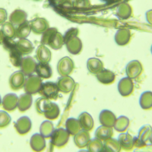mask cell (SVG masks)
<instances>
[{
    "label": "cell",
    "mask_w": 152,
    "mask_h": 152,
    "mask_svg": "<svg viewBox=\"0 0 152 152\" xmlns=\"http://www.w3.org/2000/svg\"><path fill=\"white\" fill-rule=\"evenodd\" d=\"M35 108L39 114H42L48 120H54L59 117L60 109L58 104L45 97L37 98L35 101Z\"/></svg>",
    "instance_id": "1"
},
{
    "label": "cell",
    "mask_w": 152,
    "mask_h": 152,
    "mask_svg": "<svg viewBox=\"0 0 152 152\" xmlns=\"http://www.w3.org/2000/svg\"><path fill=\"white\" fill-rule=\"evenodd\" d=\"M40 43L53 50H60L64 45V38L56 28H49L42 34Z\"/></svg>",
    "instance_id": "2"
},
{
    "label": "cell",
    "mask_w": 152,
    "mask_h": 152,
    "mask_svg": "<svg viewBox=\"0 0 152 152\" xmlns=\"http://www.w3.org/2000/svg\"><path fill=\"white\" fill-rule=\"evenodd\" d=\"M59 90L56 83L52 81H47L43 83L40 88L39 94L43 96V97L48 99L50 100H55L59 97Z\"/></svg>",
    "instance_id": "3"
},
{
    "label": "cell",
    "mask_w": 152,
    "mask_h": 152,
    "mask_svg": "<svg viewBox=\"0 0 152 152\" xmlns=\"http://www.w3.org/2000/svg\"><path fill=\"white\" fill-rule=\"evenodd\" d=\"M70 135L63 128H59L54 129L51 135V143L56 148H62L68 143Z\"/></svg>",
    "instance_id": "4"
},
{
    "label": "cell",
    "mask_w": 152,
    "mask_h": 152,
    "mask_svg": "<svg viewBox=\"0 0 152 152\" xmlns=\"http://www.w3.org/2000/svg\"><path fill=\"white\" fill-rule=\"evenodd\" d=\"M43 84L42 78H40L37 75H31L28 76L25 81L24 89L25 92L30 94L33 95L39 93Z\"/></svg>",
    "instance_id": "5"
},
{
    "label": "cell",
    "mask_w": 152,
    "mask_h": 152,
    "mask_svg": "<svg viewBox=\"0 0 152 152\" xmlns=\"http://www.w3.org/2000/svg\"><path fill=\"white\" fill-rule=\"evenodd\" d=\"M57 72L60 76H68L71 74L75 69V63L69 56L61 58L57 62Z\"/></svg>",
    "instance_id": "6"
},
{
    "label": "cell",
    "mask_w": 152,
    "mask_h": 152,
    "mask_svg": "<svg viewBox=\"0 0 152 152\" xmlns=\"http://www.w3.org/2000/svg\"><path fill=\"white\" fill-rule=\"evenodd\" d=\"M152 132L151 126L149 125L142 126L139 129L138 136L134 138V145L135 147L140 148L145 147L146 145V142L149 140L151 133Z\"/></svg>",
    "instance_id": "7"
},
{
    "label": "cell",
    "mask_w": 152,
    "mask_h": 152,
    "mask_svg": "<svg viewBox=\"0 0 152 152\" xmlns=\"http://www.w3.org/2000/svg\"><path fill=\"white\" fill-rule=\"evenodd\" d=\"M143 72V66L138 60H132L126 66V74L128 78L135 79Z\"/></svg>",
    "instance_id": "8"
},
{
    "label": "cell",
    "mask_w": 152,
    "mask_h": 152,
    "mask_svg": "<svg viewBox=\"0 0 152 152\" xmlns=\"http://www.w3.org/2000/svg\"><path fill=\"white\" fill-rule=\"evenodd\" d=\"M30 24H31V31H33L34 34L37 35L43 34L50 28L48 21L44 18H36L30 21Z\"/></svg>",
    "instance_id": "9"
},
{
    "label": "cell",
    "mask_w": 152,
    "mask_h": 152,
    "mask_svg": "<svg viewBox=\"0 0 152 152\" xmlns=\"http://www.w3.org/2000/svg\"><path fill=\"white\" fill-rule=\"evenodd\" d=\"M59 91L63 94L72 92L75 86V81L71 76H61L56 82Z\"/></svg>",
    "instance_id": "10"
},
{
    "label": "cell",
    "mask_w": 152,
    "mask_h": 152,
    "mask_svg": "<svg viewBox=\"0 0 152 152\" xmlns=\"http://www.w3.org/2000/svg\"><path fill=\"white\" fill-rule=\"evenodd\" d=\"M25 75L21 71L15 72L9 78V85L13 91H18L24 88L25 84Z\"/></svg>",
    "instance_id": "11"
},
{
    "label": "cell",
    "mask_w": 152,
    "mask_h": 152,
    "mask_svg": "<svg viewBox=\"0 0 152 152\" xmlns=\"http://www.w3.org/2000/svg\"><path fill=\"white\" fill-rule=\"evenodd\" d=\"M118 91L123 97H128L134 91V83L132 79L125 77L119 80L117 85Z\"/></svg>",
    "instance_id": "12"
},
{
    "label": "cell",
    "mask_w": 152,
    "mask_h": 152,
    "mask_svg": "<svg viewBox=\"0 0 152 152\" xmlns=\"http://www.w3.org/2000/svg\"><path fill=\"white\" fill-rule=\"evenodd\" d=\"M15 129L19 135H26L31 131L32 127V122L28 116H24L19 118L15 123Z\"/></svg>",
    "instance_id": "13"
},
{
    "label": "cell",
    "mask_w": 152,
    "mask_h": 152,
    "mask_svg": "<svg viewBox=\"0 0 152 152\" xmlns=\"http://www.w3.org/2000/svg\"><path fill=\"white\" fill-rule=\"evenodd\" d=\"M64 44L66 45V49L72 55H78L81 52L82 48H83V44L81 40L77 37H73L69 38L67 40L64 42Z\"/></svg>",
    "instance_id": "14"
},
{
    "label": "cell",
    "mask_w": 152,
    "mask_h": 152,
    "mask_svg": "<svg viewBox=\"0 0 152 152\" xmlns=\"http://www.w3.org/2000/svg\"><path fill=\"white\" fill-rule=\"evenodd\" d=\"M37 65V63L33 57H24L21 60V66H20L21 71L25 75V76H30L31 75H34V72H35L36 71Z\"/></svg>",
    "instance_id": "15"
},
{
    "label": "cell",
    "mask_w": 152,
    "mask_h": 152,
    "mask_svg": "<svg viewBox=\"0 0 152 152\" xmlns=\"http://www.w3.org/2000/svg\"><path fill=\"white\" fill-rule=\"evenodd\" d=\"M30 146L35 152H42L46 148L45 138L40 133H35L30 139Z\"/></svg>",
    "instance_id": "16"
},
{
    "label": "cell",
    "mask_w": 152,
    "mask_h": 152,
    "mask_svg": "<svg viewBox=\"0 0 152 152\" xmlns=\"http://www.w3.org/2000/svg\"><path fill=\"white\" fill-rule=\"evenodd\" d=\"M116 119L115 114L109 110H103L99 114V121L101 126L113 128Z\"/></svg>",
    "instance_id": "17"
},
{
    "label": "cell",
    "mask_w": 152,
    "mask_h": 152,
    "mask_svg": "<svg viewBox=\"0 0 152 152\" xmlns=\"http://www.w3.org/2000/svg\"><path fill=\"white\" fill-rule=\"evenodd\" d=\"M18 97L15 94H7L4 96L2 100V107L5 110L9 112L14 111L16 108H18Z\"/></svg>",
    "instance_id": "18"
},
{
    "label": "cell",
    "mask_w": 152,
    "mask_h": 152,
    "mask_svg": "<svg viewBox=\"0 0 152 152\" xmlns=\"http://www.w3.org/2000/svg\"><path fill=\"white\" fill-rule=\"evenodd\" d=\"M37 60L41 63H49L52 59V53L50 49L43 44L37 47L35 54Z\"/></svg>",
    "instance_id": "19"
},
{
    "label": "cell",
    "mask_w": 152,
    "mask_h": 152,
    "mask_svg": "<svg viewBox=\"0 0 152 152\" xmlns=\"http://www.w3.org/2000/svg\"><path fill=\"white\" fill-rule=\"evenodd\" d=\"M78 120L81 129L90 132L94 129V122L93 117L88 112L81 113L78 116Z\"/></svg>",
    "instance_id": "20"
},
{
    "label": "cell",
    "mask_w": 152,
    "mask_h": 152,
    "mask_svg": "<svg viewBox=\"0 0 152 152\" xmlns=\"http://www.w3.org/2000/svg\"><path fill=\"white\" fill-rule=\"evenodd\" d=\"M114 40L117 45H127L131 40V32L127 28H120L116 31Z\"/></svg>",
    "instance_id": "21"
},
{
    "label": "cell",
    "mask_w": 152,
    "mask_h": 152,
    "mask_svg": "<svg viewBox=\"0 0 152 152\" xmlns=\"http://www.w3.org/2000/svg\"><path fill=\"white\" fill-rule=\"evenodd\" d=\"M27 18H28V14L26 12L21 9H15L9 15V22L12 23L15 28H17L20 24L25 22Z\"/></svg>",
    "instance_id": "22"
},
{
    "label": "cell",
    "mask_w": 152,
    "mask_h": 152,
    "mask_svg": "<svg viewBox=\"0 0 152 152\" xmlns=\"http://www.w3.org/2000/svg\"><path fill=\"white\" fill-rule=\"evenodd\" d=\"M91 140V135L88 131L81 129L74 135V143L78 148L83 149L86 148L88 142Z\"/></svg>",
    "instance_id": "23"
},
{
    "label": "cell",
    "mask_w": 152,
    "mask_h": 152,
    "mask_svg": "<svg viewBox=\"0 0 152 152\" xmlns=\"http://www.w3.org/2000/svg\"><path fill=\"white\" fill-rule=\"evenodd\" d=\"M118 141L121 145L122 149L129 151H132L135 146L134 145V138L132 135L127 132H122L120 135L118 136Z\"/></svg>",
    "instance_id": "24"
},
{
    "label": "cell",
    "mask_w": 152,
    "mask_h": 152,
    "mask_svg": "<svg viewBox=\"0 0 152 152\" xmlns=\"http://www.w3.org/2000/svg\"><path fill=\"white\" fill-rule=\"evenodd\" d=\"M97 81L104 85H110L113 83L116 79V75L110 69H104L101 72L96 75Z\"/></svg>",
    "instance_id": "25"
},
{
    "label": "cell",
    "mask_w": 152,
    "mask_h": 152,
    "mask_svg": "<svg viewBox=\"0 0 152 152\" xmlns=\"http://www.w3.org/2000/svg\"><path fill=\"white\" fill-rule=\"evenodd\" d=\"M32 104H33L32 95L28 93L23 94L18 97V109L20 112H25L31 108Z\"/></svg>",
    "instance_id": "26"
},
{
    "label": "cell",
    "mask_w": 152,
    "mask_h": 152,
    "mask_svg": "<svg viewBox=\"0 0 152 152\" xmlns=\"http://www.w3.org/2000/svg\"><path fill=\"white\" fill-rule=\"evenodd\" d=\"M16 48L22 56L31 54L34 51L33 43L28 39H19L16 41Z\"/></svg>",
    "instance_id": "27"
},
{
    "label": "cell",
    "mask_w": 152,
    "mask_h": 152,
    "mask_svg": "<svg viewBox=\"0 0 152 152\" xmlns=\"http://www.w3.org/2000/svg\"><path fill=\"white\" fill-rule=\"evenodd\" d=\"M87 69L89 72L96 75L104 69V63L100 59L92 57L87 61Z\"/></svg>",
    "instance_id": "28"
},
{
    "label": "cell",
    "mask_w": 152,
    "mask_h": 152,
    "mask_svg": "<svg viewBox=\"0 0 152 152\" xmlns=\"http://www.w3.org/2000/svg\"><path fill=\"white\" fill-rule=\"evenodd\" d=\"M132 15V7L127 2L119 4L116 9V16L121 20L129 19Z\"/></svg>",
    "instance_id": "29"
},
{
    "label": "cell",
    "mask_w": 152,
    "mask_h": 152,
    "mask_svg": "<svg viewBox=\"0 0 152 152\" xmlns=\"http://www.w3.org/2000/svg\"><path fill=\"white\" fill-rule=\"evenodd\" d=\"M113 135V128H110V127L104 126H99L94 132V138H98L103 142L112 138Z\"/></svg>",
    "instance_id": "30"
},
{
    "label": "cell",
    "mask_w": 152,
    "mask_h": 152,
    "mask_svg": "<svg viewBox=\"0 0 152 152\" xmlns=\"http://www.w3.org/2000/svg\"><path fill=\"white\" fill-rule=\"evenodd\" d=\"M35 72L40 78H45V79L50 78L53 75L52 68L50 67L49 63H41V62L37 63Z\"/></svg>",
    "instance_id": "31"
},
{
    "label": "cell",
    "mask_w": 152,
    "mask_h": 152,
    "mask_svg": "<svg viewBox=\"0 0 152 152\" xmlns=\"http://www.w3.org/2000/svg\"><path fill=\"white\" fill-rule=\"evenodd\" d=\"M66 129L70 135L74 136L76 135L81 129L78 119L73 117L69 118L66 121Z\"/></svg>",
    "instance_id": "32"
},
{
    "label": "cell",
    "mask_w": 152,
    "mask_h": 152,
    "mask_svg": "<svg viewBox=\"0 0 152 152\" xmlns=\"http://www.w3.org/2000/svg\"><path fill=\"white\" fill-rule=\"evenodd\" d=\"M31 32V24L26 21L16 28V37L18 39H26Z\"/></svg>",
    "instance_id": "33"
},
{
    "label": "cell",
    "mask_w": 152,
    "mask_h": 152,
    "mask_svg": "<svg viewBox=\"0 0 152 152\" xmlns=\"http://www.w3.org/2000/svg\"><path fill=\"white\" fill-rule=\"evenodd\" d=\"M104 145L107 152H120L122 150L121 145L116 138H110L104 141Z\"/></svg>",
    "instance_id": "34"
},
{
    "label": "cell",
    "mask_w": 152,
    "mask_h": 152,
    "mask_svg": "<svg viewBox=\"0 0 152 152\" xmlns=\"http://www.w3.org/2000/svg\"><path fill=\"white\" fill-rule=\"evenodd\" d=\"M8 51L9 53V59H10L12 64L15 67H20L23 57L21 53L19 52L16 48V45L8 50Z\"/></svg>",
    "instance_id": "35"
},
{
    "label": "cell",
    "mask_w": 152,
    "mask_h": 152,
    "mask_svg": "<svg viewBox=\"0 0 152 152\" xmlns=\"http://www.w3.org/2000/svg\"><path fill=\"white\" fill-rule=\"evenodd\" d=\"M86 148L89 152H103L105 150L104 142L97 138L91 139Z\"/></svg>",
    "instance_id": "36"
},
{
    "label": "cell",
    "mask_w": 152,
    "mask_h": 152,
    "mask_svg": "<svg viewBox=\"0 0 152 152\" xmlns=\"http://www.w3.org/2000/svg\"><path fill=\"white\" fill-rule=\"evenodd\" d=\"M139 104L143 110H150L152 108V92L147 91L142 94L139 98Z\"/></svg>",
    "instance_id": "37"
},
{
    "label": "cell",
    "mask_w": 152,
    "mask_h": 152,
    "mask_svg": "<svg viewBox=\"0 0 152 152\" xmlns=\"http://www.w3.org/2000/svg\"><path fill=\"white\" fill-rule=\"evenodd\" d=\"M129 126V119L127 116H120L119 118H116L113 128L118 132H124L128 129Z\"/></svg>",
    "instance_id": "38"
},
{
    "label": "cell",
    "mask_w": 152,
    "mask_h": 152,
    "mask_svg": "<svg viewBox=\"0 0 152 152\" xmlns=\"http://www.w3.org/2000/svg\"><path fill=\"white\" fill-rule=\"evenodd\" d=\"M54 129L53 123L50 120H45L40 125V133L45 138H48L51 137Z\"/></svg>",
    "instance_id": "39"
},
{
    "label": "cell",
    "mask_w": 152,
    "mask_h": 152,
    "mask_svg": "<svg viewBox=\"0 0 152 152\" xmlns=\"http://www.w3.org/2000/svg\"><path fill=\"white\" fill-rule=\"evenodd\" d=\"M1 31L5 37L9 39H14L16 37V28L11 22H5L2 24Z\"/></svg>",
    "instance_id": "40"
},
{
    "label": "cell",
    "mask_w": 152,
    "mask_h": 152,
    "mask_svg": "<svg viewBox=\"0 0 152 152\" xmlns=\"http://www.w3.org/2000/svg\"><path fill=\"white\" fill-rule=\"evenodd\" d=\"M12 122L10 115L6 111L0 110V129L7 127Z\"/></svg>",
    "instance_id": "41"
},
{
    "label": "cell",
    "mask_w": 152,
    "mask_h": 152,
    "mask_svg": "<svg viewBox=\"0 0 152 152\" xmlns=\"http://www.w3.org/2000/svg\"><path fill=\"white\" fill-rule=\"evenodd\" d=\"M73 6L78 9L90 7L91 0H73Z\"/></svg>",
    "instance_id": "42"
},
{
    "label": "cell",
    "mask_w": 152,
    "mask_h": 152,
    "mask_svg": "<svg viewBox=\"0 0 152 152\" xmlns=\"http://www.w3.org/2000/svg\"><path fill=\"white\" fill-rule=\"evenodd\" d=\"M79 34V30L77 28H71L66 31L63 38H64V42L67 40L69 38L73 37H77Z\"/></svg>",
    "instance_id": "43"
},
{
    "label": "cell",
    "mask_w": 152,
    "mask_h": 152,
    "mask_svg": "<svg viewBox=\"0 0 152 152\" xmlns=\"http://www.w3.org/2000/svg\"><path fill=\"white\" fill-rule=\"evenodd\" d=\"M58 3L60 7L66 9H69L73 6V2L72 0H60Z\"/></svg>",
    "instance_id": "44"
},
{
    "label": "cell",
    "mask_w": 152,
    "mask_h": 152,
    "mask_svg": "<svg viewBox=\"0 0 152 152\" xmlns=\"http://www.w3.org/2000/svg\"><path fill=\"white\" fill-rule=\"evenodd\" d=\"M8 18L7 11L5 9L0 8V24H3L6 22V20Z\"/></svg>",
    "instance_id": "45"
},
{
    "label": "cell",
    "mask_w": 152,
    "mask_h": 152,
    "mask_svg": "<svg viewBox=\"0 0 152 152\" xmlns=\"http://www.w3.org/2000/svg\"><path fill=\"white\" fill-rule=\"evenodd\" d=\"M145 17H146V21L149 24L152 25V9L148 11L145 14Z\"/></svg>",
    "instance_id": "46"
},
{
    "label": "cell",
    "mask_w": 152,
    "mask_h": 152,
    "mask_svg": "<svg viewBox=\"0 0 152 152\" xmlns=\"http://www.w3.org/2000/svg\"><path fill=\"white\" fill-rule=\"evenodd\" d=\"M4 38H5V37H4L2 31H1V29H0V45H1V44H2V43H3Z\"/></svg>",
    "instance_id": "47"
},
{
    "label": "cell",
    "mask_w": 152,
    "mask_h": 152,
    "mask_svg": "<svg viewBox=\"0 0 152 152\" xmlns=\"http://www.w3.org/2000/svg\"><path fill=\"white\" fill-rule=\"evenodd\" d=\"M100 1H101V2H106V3H109V2H113V1H114V0H100Z\"/></svg>",
    "instance_id": "48"
},
{
    "label": "cell",
    "mask_w": 152,
    "mask_h": 152,
    "mask_svg": "<svg viewBox=\"0 0 152 152\" xmlns=\"http://www.w3.org/2000/svg\"><path fill=\"white\" fill-rule=\"evenodd\" d=\"M148 141H149V142H150V143L152 145V132H151V133L150 138H149V140Z\"/></svg>",
    "instance_id": "49"
},
{
    "label": "cell",
    "mask_w": 152,
    "mask_h": 152,
    "mask_svg": "<svg viewBox=\"0 0 152 152\" xmlns=\"http://www.w3.org/2000/svg\"><path fill=\"white\" fill-rule=\"evenodd\" d=\"M78 152H89V151H88V150H84V149H81V150H80L79 151H78Z\"/></svg>",
    "instance_id": "50"
},
{
    "label": "cell",
    "mask_w": 152,
    "mask_h": 152,
    "mask_svg": "<svg viewBox=\"0 0 152 152\" xmlns=\"http://www.w3.org/2000/svg\"><path fill=\"white\" fill-rule=\"evenodd\" d=\"M2 97H1V95H0V105L2 104Z\"/></svg>",
    "instance_id": "51"
},
{
    "label": "cell",
    "mask_w": 152,
    "mask_h": 152,
    "mask_svg": "<svg viewBox=\"0 0 152 152\" xmlns=\"http://www.w3.org/2000/svg\"><path fill=\"white\" fill-rule=\"evenodd\" d=\"M32 1H34V2H40L41 0H32Z\"/></svg>",
    "instance_id": "52"
},
{
    "label": "cell",
    "mask_w": 152,
    "mask_h": 152,
    "mask_svg": "<svg viewBox=\"0 0 152 152\" xmlns=\"http://www.w3.org/2000/svg\"><path fill=\"white\" fill-rule=\"evenodd\" d=\"M151 54H152V45L151 47Z\"/></svg>",
    "instance_id": "53"
},
{
    "label": "cell",
    "mask_w": 152,
    "mask_h": 152,
    "mask_svg": "<svg viewBox=\"0 0 152 152\" xmlns=\"http://www.w3.org/2000/svg\"><path fill=\"white\" fill-rule=\"evenodd\" d=\"M55 1H56V2H59L60 0H55Z\"/></svg>",
    "instance_id": "54"
},
{
    "label": "cell",
    "mask_w": 152,
    "mask_h": 152,
    "mask_svg": "<svg viewBox=\"0 0 152 152\" xmlns=\"http://www.w3.org/2000/svg\"><path fill=\"white\" fill-rule=\"evenodd\" d=\"M103 152H107V151H105V150H104V151H103Z\"/></svg>",
    "instance_id": "55"
}]
</instances>
